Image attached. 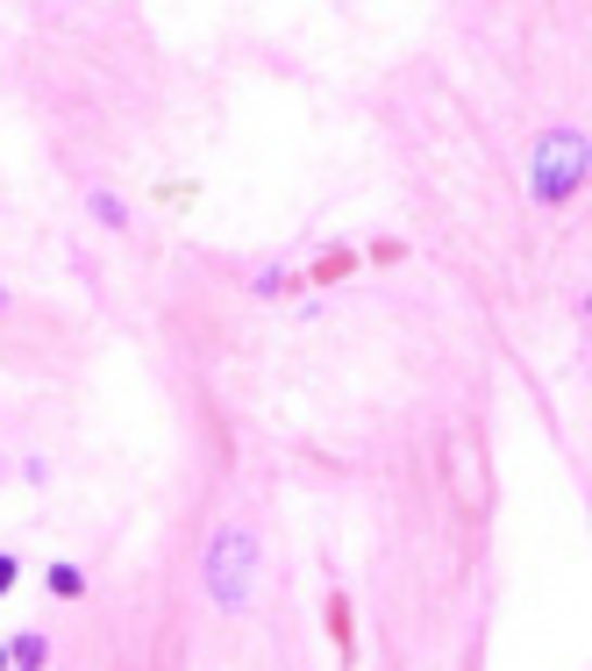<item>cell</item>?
<instances>
[{
    "mask_svg": "<svg viewBox=\"0 0 592 671\" xmlns=\"http://www.w3.org/2000/svg\"><path fill=\"white\" fill-rule=\"evenodd\" d=\"M528 179H536L542 201H571L578 179H585V137H571V129L542 137V143H536V157H528Z\"/></svg>",
    "mask_w": 592,
    "mask_h": 671,
    "instance_id": "1",
    "label": "cell"
},
{
    "mask_svg": "<svg viewBox=\"0 0 592 671\" xmlns=\"http://www.w3.org/2000/svg\"><path fill=\"white\" fill-rule=\"evenodd\" d=\"M250 571H257V543L243 529H221L215 551H207V593L221 607H243L250 601Z\"/></svg>",
    "mask_w": 592,
    "mask_h": 671,
    "instance_id": "2",
    "label": "cell"
},
{
    "mask_svg": "<svg viewBox=\"0 0 592 671\" xmlns=\"http://www.w3.org/2000/svg\"><path fill=\"white\" fill-rule=\"evenodd\" d=\"M51 593H79V571H72V565H51Z\"/></svg>",
    "mask_w": 592,
    "mask_h": 671,
    "instance_id": "3",
    "label": "cell"
},
{
    "mask_svg": "<svg viewBox=\"0 0 592 671\" xmlns=\"http://www.w3.org/2000/svg\"><path fill=\"white\" fill-rule=\"evenodd\" d=\"M8 585H15V557H0V593H8Z\"/></svg>",
    "mask_w": 592,
    "mask_h": 671,
    "instance_id": "4",
    "label": "cell"
},
{
    "mask_svg": "<svg viewBox=\"0 0 592 671\" xmlns=\"http://www.w3.org/2000/svg\"><path fill=\"white\" fill-rule=\"evenodd\" d=\"M0 671H8V650H0Z\"/></svg>",
    "mask_w": 592,
    "mask_h": 671,
    "instance_id": "5",
    "label": "cell"
},
{
    "mask_svg": "<svg viewBox=\"0 0 592 671\" xmlns=\"http://www.w3.org/2000/svg\"><path fill=\"white\" fill-rule=\"evenodd\" d=\"M0 308H8V293H0Z\"/></svg>",
    "mask_w": 592,
    "mask_h": 671,
    "instance_id": "6",
    "label": "cell"
}]
</instances>
